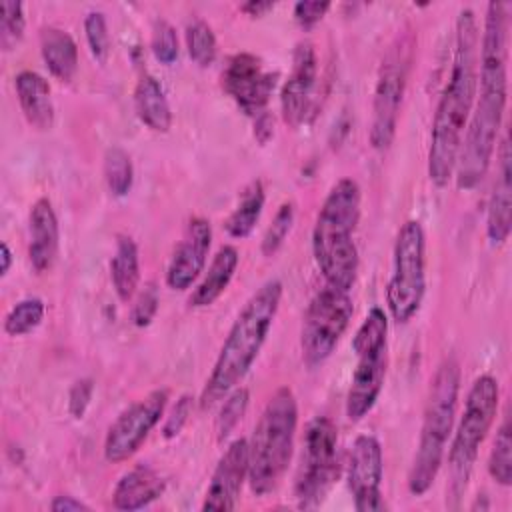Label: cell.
Wrapping results in <instances>:
<instances>
[{
    "instance_id": "8992f818",
    "label": "cell",
    "mask_w": 512,
    "mask_h": 512,
    "mask_svg": "<svg viewBox=\"0 0 512 512\" xmlns=\"http://www.w3.org/2000/svg\"><path fill=\"white\" fill-rule=\"evenodd\" d=\"M388 318L382 308L374 306L352 338V350L358 358L350 388L346 394V416L352 422L362 420L376 404L388 366Z\"/></svg>"
},
{
    "instance_id": "30bf717a",
    "label": "cell",
    "mask_w": 512,
    "mask_h": 512,
    "mask_svg": "<svg viewBox=\"0 0 512 512\" xmlns=\"http://www.w3.org/2000/svg\"><path fill=\"white\" fill-rule=\"evenodd\" d=\"M354 314L352 298L346 290L326 284L320 288L302 318L300 350L308 366H320L336 350Z\"/></svg>"
},
{
    "instance_id": "5b68a950",
    "label": "cell",
    "mask_w": 512,
    "mask_h": 512,
    "mask_svg": "<svg viewBox=\"0 0 512 512\" xmlns=\"http://www.w3.org/2000/svg\"><path fill=\"white\" fill-rule=\"evenodd\" d=\"M296 426V396L282 386L266 402L248 440V482L256 496L272 492L284 476L294 450Z\"/></svg>"
},
{
    "instance_id": "5bb4252c",
    "label": "cell",
    "mask_w": 512,
    "mask_h": 512,
    "mask_svg": "<svg viewBox=\"0 0 512 512\" xmlns=\"http://www.w3.org/2000/svg\"><path fill=\"white\" fill-rule=\"evenodd\" d=\"M384 458L382 446L372 434H362L354 440L348 458V488L358 512L384 510L382 500Z\"/></svg>"
},
{
    "instance_id": "2e32d148",
    "label": "cell",
    "mask_w": 512,
    "mask_h": 512,
    "mask_svg": "<svg viewBox=\"0 0 512 512\" xmlns=\"http://www.w3.org/2000/svg\"><path fill=\"white\" fill-rule=\"evenodd\" d=\"M212 244V226L206 218L194 216L186 224L184 236L174 248L166 268V284L172 290H186L200 276Z\"/></svg>"
},
{
    "instance_id": "1f68e13d",
    "label": "cell",
    "mask_w": 512,
    "mask_h": 512,
    "mask_svg": "<svg viewBox=\"0 0 512 512\" xmlns=\"http://www.w3.org/2000/svg\"><path fill=\"white\" fill-rule=\"evenodd\" d=\"M0 46L2 50H14L16 44L24 36L26 18H24V6L22 2H2L0 6Z\"/></svg>"
},
{
    "instance_id": "ffe728a7",
    "label": "cell",
    "mask_w": 512,
    "mask_h": 512,
    "mask_svg": "<svg viewBox=\"0 0 512 512\" xmlns=\"http://www.w3.org/2000/svg\"><path fill=\"white\" fill-rule=\"evenodd\" d=\"M20 110L36 130H50L54 124L52 90L44 76L34 70H22L14 78Z\"/></svg>"
},
{
    "instance_id": "4316f807",
    "label": "cell",
    "mask_w": 512,
    "mask_h": 512,
    "mask_svg": "<svg viewBox=\"0 0 512 512\" xmlns=\"http://www.w3.org/2000/svg\"><path fill=\"white\" fill-rule=\"evenodd\" d=\"M104 178H106L108 190L116 198H122L132 190L134 168H132L130 154L124 148L112 146V148L106 150V154H104Z\"/></svg>"
},
{
    "instance_id": "52a82bcc",
    "label": "cell",
    "mask_w": 512,
    "mask_h": 512,
    "mask_svg": "<svg viewBox=\"0 0 512 512\" xmlns=\"http://www.w3.org/2000/svg\"><path fill=\"white\" fill-rule=\"evenodd\" d=\"M498 402H500L498 380L490 374L478 376L466 394L464 410L448 452V464L454 478L452 488L458 494L466 488V480L476 462L478 450L496 420Z\"/></svg>"
},
{
    "instance_id": "83f0119b",
    "label": "cell",
    "mask_w": 512,
    "mask_h": 512,
    "mask_svg": "<svg viewBox=\"0 0 512 512\" xmlns=\"http://www.w3.org/2000/svg\"><path fill=\"white\" fill-rule=\"evenodd\" d=\"M488 474L500 486L512 484V428L508 418H504L492 442V450L488 458Z\"/></svg>"
},
{
    "instance_id": "7bdbcfd3",
    "label": "cell",
    "mask_w": 512,
    "mask_h": 512,
    "mask_svg": "<svg viewBox=\"0 0 512 512\" xmlns=\"http://www.w3.org/2000/svg\"><path fill=\"white\" fill-rule=\"evenodd\" d=\"M0 258H2V266H0V276H6L8 270H10V264H12V252L8 248L6 242L0 244Z\"/></svg>"
},
{
    "instance_id": "6da1fadb",
    "label": "cell",
    "mask_w": 512,
    "mask_h": 512,
    "mask_svg": "<svg viewBox=\"0 0 512 512\" xmlns=\"http://www.w3.org/2000/svg\"><path fill=\"white\" fill-rule=\"evenodd\" d=\"M478 82V24L472 8H462L456 18L454 58L446 86L438 98L428 148V178L442 188L456 168L458 150L472 114Z\"/></svg>"
},
{
    "instance_id": "9c48e42d",
    "label": "cell",
    "mask_w": 512,
    "mask_h": 512,
    "mask_svg": "<svg viewBox=\"0 0 512 512\" xmlns=\"http://www.w3.org/2000/svg\"><path fill=\"white\" fill-rule=\"evenodd\" d=\"M338 476V428L328 416L306 424L294 496L300 508H318Z\"/></svg>"
},
{
    "instance_id": "7a4b0ae2",
    "label": "cell",
    "mask_w": 512,
    "mask_h": 512,
    "mask_svg": "<svg viewBox=\"0 0 512 512\" xmlns=\"http://www.w3.org/2000/svg\"><path fill=\"white\" fill-rule=\"evenodd\" d=\"M282 300V282L266 280L242 306L224 338L214 368L200 392V408L222 400L248 374L258 358Z\"/></svg>"
},
{
    "instance_id": "f35d334b",
    "label": "cell",
    "mask_w": 512,
    "mask_h": 512,
    "mask_svg": "<svg viewBox=\"0 0 512 512\" xmlns=\"http://www.w3.org/2000/svg\"><path fill=\"white\" fill-rule=\"evenodd\" d=\"M330 10V2H296L294 4V18L302 28H312L318 24L324 14Z\"/></svg>"
},
{
    "instance_id": "e575fe53",
    "label": "cell",
    "mask_w": 512,
    "mask_h": 512,
    "mask_svg": "<svg viewBox=\"0 0 512 512\" xmlns=\"http://www.w3.org/2000/svg\"><path fill=\"white\" fill-rule=\"evenodd\" d=\"M152 52L158 62L172 64L178 58V36L170 22L156 20L152 28Z\"/></svg>"
},
{
    "instance_id": "9a60e30c",
    "label": "cell",
    "mask_w": 512,
    "mask_h": 512,
    "mask_svg": "<svg viewBox=\"0 0 512 512\" xmlns=\"http://www.w3.org/2000/svg\"><path fill=\"white\" fill-rule=\"evenodd\" d=\"M244 480H248V440L236 438L228 444V448L224 450V454L220 456L212 472V478L202 502V510L206 512L234 510L240 498Z\"/></svg>"
},
{
    "instance_id": "277c9868",
    "label": "cell",
    "mask_w": 512,
    "mask_h": 512,
    "mask_svg": "<svg viewBox=\"0 0 512 512\" xmlns=\"http://www.w3.org/2000/svg\"><path fill=\"white\" fill-rule=\"evenodd\" d=\"M458 392L460 366L454 356H448L436 368L428 388L418 448L408 472V490L414 496L426 494L440 472L446 444L454 426Z\"/></svg>"
},
{
    "instance_id": "836d02e7",
    "label": "cell",
    "mask_w": 512,
    "mask_h": 512,
    "mask_svg": "<svg viewBox=\"0 0 512 512\" xmlns=\"http://www.w3.org/2000/svg\"><path fill=\"white\" fill-rule=\"evenodd\" d=\"M84 32H86V42L92 56L98 62H106L110 54V34H108V24L104 14L88 12L84 18Z\"/></svg>"
},
{
    "instance_id": "e0dca14e",
    "label": "cell",
    "mask_w": 512,
    "mask_h": 512,
    "mask_svg": "<svg viewBox=\"0 0 512 512\" xmlns=\"http://www.w3.org/2000/svg\"><path fill=\"white\" fill-rule=\"evenodd\" d=\"M318 60L310 42H300L292 54V70L280 92V110L288 126H298L310 106L316 86Z\"/></svg>"
},
{
    "instance_id": "f1b7e54d",
    "label": "cell",
    "mask_w": 512,
    "mask_h": 512,
    "mask_svg": "<svg viewBox=\"0 0 512 512\" xmlns=\"http://www.w3.org/2000/svg\"><path fill=\"white\" fill-rule=\"evenodd\" d=\"M186 48H188L190 58L198 66L206 68V66H210L214 62L216 50H218L216 36H214L212 28L204 20L196 18V20H192L186 26Z\"/></svg>"
},
{
    "instance_id": "f546056e",
    "label": "cell",
    "mask_w": 512,
    "mask_h": 512,
    "mask_svg": "<svg viewBox=\"0 0 512 512\" xmlns=\"http://www.w3.org/2000/svg\"><path fill=\"white\" fill-rule=\"evenodd\" d=\"M44 318V302L40 298H24L4 318V332L8 336H24L32 332Z\"/></svg>"
},
{
    "instance_id": "b9f144b4",
    "label": "cell",
    "mask_w": 512,
    "mask_h": 512,
    "mask_svg": "<svg viewBox=\"0 0 512 512\" xmlns=\"http://www.w3.org/2000/svg\"><path fill=\"white\" fill-rule=\"evenodd\" d=\"M274 2H260V0H250V2H244L242 6H240V10L244 12V14H248V16H252V18H260V16H264L266 12H270V10H274Z\"/></svg>"
},
{
    "instance_id": "74e56055",
    "label": "cell",
    "mask_w": 512,
    "mask_h": 512,
    "mask_svg": "<svg viewBox=\"0 0 512 512\" xmlns=\"http://www.w3.org/2000/svg\"><path fill=\"white\" fill-rule=\"evenodd\" d=\"M92 392H94V382L90 378H82V380L74 382V386L70 388L68 410L76 420L84 416V412L92 400Z\"/></svg>"
},
{
    "instance_id": "d6a6232c",
    "label": "cell",
    "mask_w": 512,
    "mask_h": 512,
    "mask_svg": "<svg viewBox=\"0 0 512 512\" xmlns=\"http://www.w3.org/2000/svg\"><path fill=\"white\" fill-rule=\"evenodd\" d=\"M292 224H294V204L284 202L264 232V238H262V254L264 256H274L282 248L286 236L292 230Z\"/></svg>"
},
{
    "instance_id": "8d00e7d4",
    "label": "cell",
    "mask_w": 512,
    "mask_h": 512,
    "mask_svg": "<svg viewBox=\"0 0 512 512\" xmlns=\"http://www.w3.org/2000/svg\"><path fill=\"white\" fill-rule=\"evenodd\" d=\"M192 400H194L192 396L184 394L174 404L170 416H166V422L162 426V436L164 438H174V436H178L182 432V428L186 426V422H188V418L192 414Z\"/></svg>"
},
{
    "instance_id": "d4e9b609",
    "label": "cell",
    "mask_w": 512,
    "mask_h": 512,
    "mask_svg": "<svg viewBox=\"0 0 512 512\" xmlns=\"http://www.w3.org/2000/svg\"><path fill=\"white\" fill-rule=\"evenodd\" d=\"M110 278L122 302H128L136 294L140 280V260L138 246L130 236H118L116 240V250L110 260Z\"/></svg>"
},
{
    "instance_id": "603a6c76",
    "label": "cell",
    "mask_w": 512,
    "mask_h": 512,
    "mask_svg": "<svg viewBox=\"0 0 512 512\" xmlns=\"http://www.w3.org/2000/svg\"><path fill=\"white\" fill-rule=\"evenodd\" d=\"M40 54L60 82H70L78 70V46L74 38L56 26H44L40 30Z\"/></svg>"
},
{
    "instance_id": "484cf974",
    "label": "cell",
    "mask_w": 512,
    "mask_h": 512,
    "mask_svg": "<svg viewBox=\"0 0 512 512\" xmlns=\"http://www.w3.org/2000/svg\"><path fill=\"white\" fill-rule=\"evenodd\" d=\"M262 208H264V186L260 180H256L242 192L238 206L226 218L224 222L226 232L232 238H246L254 230L262 214Z\"/></svg>"
},
{
    "instance_id": "44dd1931",
    "label": "cell",
    "mask_w": 512,
    "mask_h": 512,
    "mask_svg": "<svg viewBox=\"0 0 512 512\" xmlns=\"http://www.w3.org/2000/svg\"><path fill=\"white\" fill-rule=\"evenodd\" d=\"M164 488L166 484L154 468L138 464L124 472L116 482L112 492V504L118 510H140L160 498L164 494Z\"/></svg>"
},
{
    "instance_id": "ab89813d",
    "label": "cell",
    "mask_w": 512,
    "mask_h": 512,
    "mask_svg": "<svg viewBox=\"0 0 512 512\" xmlns=\"http://www.w3.org/2000/svg\"><path fill=\"white\" fill-rule=\"evenodd\" d=\"M50 510L52 512H78V510H84L88 512L90 506L76 500L74 496H56L52 502H50Z\"/></svg>"
},
{
    "instance_id": "7402d4cb",
    "label": "cell",
    "mask_w": 512,
    "mask_h": 512,
    "mask_svg": "<svg viewBox=\"0 0 512 512\" xmlns=\"http://www.w3.org/2000/svg\"><path fill=\"white\" fill-rule=\"evenodd\" d=\"M238 260H240V256L234 246L224 244L222 248H218L202 282L192 290L188 304L194 308H206V306L214 304L222 296V292L228 288V284L236 272Z\"/></svg>"
},
{
    "instance_id": "60d3db41",
    "label": "cell",
    "mask_w": 512,
    "mask_h": 512,
    "mask_svg": "<svg viewBox=\"0 0 512 512\" xmlns=\"http://www.w3.org/2000/svg\"><path fill=\"white\" fill-rule=\"evenodd\" d=\"M272 134H274V124H272L270 114H266V110H264L262 114H258V116H256L254 136H256L262 144H266V142L272 138Z\"/></svg>"
},
{
    "instance_id": "3957f363",
    "label": "cell",
    "mask_w": 512,
    "mask_h": 512,
    "mask_svg": "<svg viewBox=\"0 0 512 512\" xmlns=\"http://www.w3.org/2000/svg\"><path fill=\"white\" fill-rule=\"evenodd\" d=\"M360 186L340 178L326 194L312 230V254L326 284L350 292L358 276L354 230L360 220Z\"/></svg>"
},
{
    "instance_id": "ba28073f",
    "label": "cell",
    "mask_w": 512,
    "mask_h": 512,
    "mask_svg": "<svg viewBox=\"0 0 512 512\" xmlns=\"http://www.w3.org/2000/svg\"><path fill=\"white\" fill-rule=\"evenodd\" d=\"M426 292V234L418 220H406L394 242L392 274L386 304L398 324L416 316Z\"/></svg>"
},
{
    "instance_id": "d6986e66",
    "label": "cell",
    "mask_w": 512,
    "mask_h": 512,
    "mask_svg": "<svg viewBox=\"0 0 512 512\" xmlns=\"http://www.w3.org/2000/svg\"><path fill=\"white\" fill-rule=\"evenodd\" d=\"M28 224H30V244H28L30 264L38 274L48 272L56 262L58 246H60L58 218L48 198H38L32 204Z\"/></svg>"
},
{
    "instance_id": "8fae6325",
    "label": "cell",
    "mask_w": 512,
    "mask_h": 512,
    "mask_svg": "<svg viewBox=\"0 0 512 512\" xmlns=\"http://www.w3.org/2000/svg\"><path fill=\"white\" fill-rule=\"evenodd\" d=\"M408 66H410V42L406 38H398V42L388 50V54L380 64L378 80L374 88L370 144L376 150L390 148L394 140L402 96L408 80Z\"/></svg>"
},
{
    "instance_id": "4dcf8cb0",
    "label": "cell",
    "mask_w": 512,
    "mask_h": 512,
    "mask_svg": "<svg viewBox=\"0 0 512 512\" xmlns=\"http://www.w3.org/2000/svg\"><path fill=\"white\" fill-rule=\"evenodd\" d=\"M248 400H250V392L244 386H236L224 396V404L216 418V436L220 442H224L230 436V432L238 426V422L246 414Z\"/></svg>"
},
{
    "instance_id": "ac0fdd59",
    "label": "cell",
    "mask_w": 512,
    "mask_h": 512,
    "mask_svg": "<svg viewBox=\"0 0 512 512\" xmlns=\"http://www.w3.org/2000/svg\"><path fill=\"white\" fill-rule=\"evenodd\" d=\"M512 154L508 136H504L498 152V176L486 210V236L490 244L500 246L508 240L512 228Z\"/></svg>"
},
{
    "instance_id": "cb8c5ba5",
    "label": "cell",
    "mask_w": 512,
    "mask_h": 512,
    "mask_svg": "<svg viewBox=\"0 0 512 512\" xmlns=\"http://www.w3.org/2000/svg\"><path fill=\"white\" fill-rule=\"evenodd\" d=\"M134 110L144 126L154 132H168L172 126V110L160 82L144 74L134 88Z\"/></svg>"
},
{
    "instance_id": "7c38bea8",
    "label": "cell",
    "mask_w": 512,
    "mask_h": 512,
    "mask_svg": "<svg viewBox=\"0 0 512 512\" xmlns=\"http://www.w3.org/2000/svg\"><path fill=\"white\" fill-rule=\"evenodd\" d=\"M168 404V390L156 388L128 406L108 428L104 438V458L112 464L132 458L144 444L152 428L160 422Z\"/></svg>"
},
{
    "instance_id": "d590c367",
    "label": "cell",
    "mask_w": 512,
    "mask_h": 512,
    "mask_svg": "<svg viewBox=\"0 0 512 512\" xmlns=\"http://www.w3.org/2000/svg\"><path fill=\"white\" fill-rule=\"evenodd\" d=\"M158 304H160L158 288H156L154 282H148V284L140 290V294H138V298H136V302H134V306H132V322H134L138 328L148 326V324L154 320L156 312H158Z\"/></svg>"
},
{
    "instance_id": "4fadbf2b",
    "label": "cell",
    "mask_w": 512,
    "mask_h": 512,
    "mask_svg": "<svg viewBox=\"0 0 512 512\" xmlns=\"http://www.w3.org/2000/svg\"><path fill=\"white\" fill-rule=\"evenodd\" d=\"M278 74L266 72L258 56L250 52H238L228 58L222 70V88L236 102V106L248 114L258 116L264 112Z\"/></svg>"
}]
</instances>
